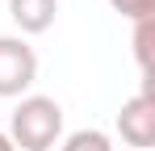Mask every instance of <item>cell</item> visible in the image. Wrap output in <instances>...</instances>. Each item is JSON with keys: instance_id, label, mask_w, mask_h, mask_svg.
<instances>
[{"instance_id": "ba28073f", "label": "cell", "mask_w": 155, "mask_h": 151, "mask_svg": "<svg viewBox=\"0 0 155 151\" xmlns=\"http://www.w3.org/2000/svg\"><path fill=\"white\" fill-rule=\"evenodd\" d=\"M0 151H17L13 143H8V134H4V130H0Z\"/></svg>"}, {"instance_id": "3957f363", "label": "cell", "mask_w": 155, "mask_h": 151, "mask_svg": "<svg viewBox=\"0 0 155 151\" xmlns=\"http://www.w3.org/2000/svg\"><path fill=\"white\" fill-rule=\"evenodd\" d=\"M117 134H122V143H130L138 151H147L155 143V101H151V92H138V97H130L122 105Z\"/></svg>"}, {"instance_id": "5b68a950", "label": "cell", "mask_w": 155, "mask_h": 151, "mask_svg": "<svg viewBox=\"0 0 155 151\" xmlns=\"http://www.w3.org/2000/svg\"><path fill=\"white\" fill-rule=\"evenodd\" d=\"M59 151H113V143H109V134H105V130H92V126H88V130L67 134Z\"/></svg>"}, {"instance_id": "8992f818", "label": "cell", "mask_w": 155, "mask_h": 151, "mask_svg": "<svg viewBox=\"0 0 155 151\" xmlns=\"http://www.w3.org/2000/svg\"><path fill=\"white\" fill-rule=\"evenodd\" d=\"M113 13H122L126 21H151L155 17V0H109Z\"/></svg>"}, {"instance_id": "277c9868", "label": "cell", "mask_w": 155, "mask_h": 151, "mask_svg": "<svg viewBox=\"0 0 155 151\" xmlns=\"http://www.w3.org/2000/svg\"><path fill=\"white\" fill-rule=\"evenodd\" d=\"M8 17L21 34H46L59 17V0H8Z\"/></svg>"}, {"instance_id": "52a82bcc", "label": "cell", "mask_w": 155, "mask_h": 151, "mask_svg": "<svg viewBox=\"0 0 155 151\" xmlns=\"http://www.w3.org/2000/svg\"><path fill=\"white\" fill-rule=\"evenodd\" d=\"M134 55H138V67L147 72L151 67V21H134Z\"/></svg>"}, {"instance_id": "6da1fadb", "label": "cell", "mask_w": 155, "mask_h": 151, "mask_svg": "<svg viewBox=\"0 0 155 151\" xmlns=\"http://www.w3.org/2000/svg\"><path fill=\"white\" fill-rule=\"evenodd\" d=\"M63 139V105L54 97H21L8 122V143L17 151H51Z\"/></svg>"}, {"instance_id": "7a4b0ae2", "label": "cell", "mask_w": 155, "mask_h": 151, "mask_svg": "<svg viewBox=\"0 0 155 151\" xmlns=\"http://www.w3.org/2000/svg\"><path fill=\"white\" fill-rule=\"evenodd\" d=\"M38 80V55L25 38L0 34V97H21Z\"/></svg>"}]
</instances>
